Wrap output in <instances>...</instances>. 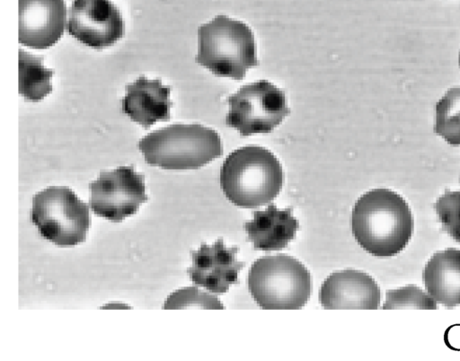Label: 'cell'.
Segmentation results:
<instances>
[{"mask_svg": "<svg viewBox=\"0 0 460 361\" xmlns=\"http://www.w3.org/2000/svg\"><path fill=\"white\" fill-rule=\"evenodd\" d=\"M413 217L405 199L388 189H374L355 203L352 233L358 243L376 257L401 252L413 233Z\"/></svg>", "mask_w": 460, "mask_h": 361, "instance_id": "cell-1", "label": "cell"}, {"mask_svg": "<svg viewBox=\"0 0 460 361\" xmlns=\"http://www.w3.org/2000/svg\"><path fill=\"white\" fill-rule=\"evenodd\" d=\"M220 186L235 206L254 208L272 201L283 185V170L277 157L261 146L232 152L220 169Z\"/></svg>", "mask_w": 460, "mask_h": 361, "instance_id": "cell-2", "label": "cell"}, {"mask_svg": "<svg viewBox=\"0 0 460 361\" xmlns=\"http://www.w3.org/2000/svg\"><path fill=\"white\" fill-rule=\"evenodd\" d=\"M145 161L164 170H195L223 154L217 132L200 124H172L138 142Z\"/></svg>", "mask_w": 460, "mask_h": 361, "instance_id": "cell-3", "label": "cell"}, {"mask_svg": "<svg viewBox=\"0 0 460 361\" xmlns=\"http://www.w3.org/2000/svg\"><path fill=\"white\" fill-rule=\"evenodd\" d=\"M198 37L195 61L217 76L241 80L259 65L254 35L243 22L217 15L199 26Z\"/></svg>", "mask_w": 460, "mask_h": 361, "instance_id": "cell-4", "label": "cell"}, {"mask_svg": "<svg viewBox=\"0 0 460 361\" xmlns=\"http://www.w3.org/2000/svg\"><path fill=\"white\" fill-rule=\"evenodd\" d=\"M249 291L263 309H299L311 294V276L294 257L263 256L252 263L248 277Z\"/></svg>", "mask_w": 460, "mask_h": 361, "instance_id": "cell-5", "label": "cell"}, {"mask_svg": "<svg viewBox=\"0 0 460 361\" xmlns=\"http://www.w3.org/2000/svg\"><path fill=\"white\" fill-rule=\"evenodd\" d=\"M31 220L43 238L61 247L84 242L91 225L88 205L65 186L37 192L32 198Z\"/></svg>", "mask_w": 460, "mask_h": 361, "instance_id": "cell-6", "label": "cell"}, {"mask_svg": "<svg viewBox=\"0 0 460 361\" xmlns=\"http://www.w3.org/2000/svg\"><path fill=\"white\" fill-rule=\"evenodd\" d=\"M227 101L226 123L242 136L270 133L290 113L284 92L267 80L242 86Z\"/></svg>", "mask_w": 460, "mask_h": 361, "instance_id": "cell-7", "label": "cell"}, {"mask_svg": "<svg viewBox=\"0 0 460 361\" xmlns=\"http://www.w3.org/2000/svg\"><path fill=\"white\" fill-rule=\"evenodd\" d=\"M89 190L93 212L115 223L136 214L148 199L145 177L137 173L133 165L102 171L98 179L89 183Z\"/></svg>", "mask_w": 460, "mask_h": 361, "instance_id": "cell-8", "label": "cell"}, {"mask_svg": "<svg viewBox=\"0 0 460 361\" xmlns=\"http://www.w3.org/2000/svg\"><path fill=\"white\" fill-rule=\"evenodd\" d=\"M66 29L83 44L102 49L124 36L125 22L111 0H74Z\"/></svg>", "mask_w": 460, "mask_h": 361, "instance_id": "cell-9", "label": "cell"}, {"mask_svg": "<svg viewBox=\"0 0 460 361\" xmlns=\"http://www.w3.org/2000/svg\"><path fill=\"white\" fill-rule=\"evenodd\" d=\"M238 247H226L223 238L213 244L201 243L197 251H191L192 264L187 269L190 280L208 291L221 295L231 285L238 282V273L244 262L237 260Z\"/></svg>", "mask_w": 460, "mask_h": 361, "instance_id": "cell-10", "label": "cell"}, {"mask_svg": "<svg viewBox=\"0 0 460 361\" xmlns=\"http://www.w3.org/2000/svg\"><path fill=\"white\" fill-rule=\"evenodd\" d=\"M66 18L64 0H19V42L44 49L63 35Z\"/></svg>", "mask_w": 460, "mask_h": 361, "instance_id": "cell-11", "label": "cell"}, {"mask_svg": "<svg viewBox=\"0 0 460 361\" xmlns=\"http://www.w3.org/2000/svg\"><path fill=\"white\" fill-rule=\"evenodd\" d=\"M319 300L325 309H377L381 292L376 282L367 273L343 269L333 272L323 281Z\"/></svg>", "mask_w": 460, "mask_h": 361, "instance_id": "cell-12", "label": "cell"}, {"mask_svg": "<svg viewBox=\"0 0 460 361\" xmlns=\"http://www.w3.org/2000/svg\"><path fill=\"white\" fill-rule=\"evenodd\" d=\"M171 88L162 84L160 79L139 76L126 85L122 110L133 121L148 129L159 120L170 119Z\"/></svg>", "mask_w": 460, "mask_h": 361, "instance_id": "cell-13", "label": "cell"}, {"mask_svg": "<svg viewBox=\"0 0 460 361\" xmlns=\"http://www.w3.org/2000/svg\"><path fill=\"white\" fill-rule=\"evenodd\" d=\"M298 226L292 207L279 209L270 204L265 210L255 211L253 219L246 221L243 229L254 250L272 251L286 248L295 238Z\"/></svg>", "mask_w": 460, "mask_h": 361, "instance_id": "cell-14", "label": "cell"}, {"mask_svg": "<svg viewBox=\"0 0 460 361\" xmlns=\"http://www.w3.org/2000/svg\"><path fill=\"white\" fill-rule=\"evenodd\" d=\"M423 283L429 295L448 308L460 304V250L438 251L427 262Z\"/></svg>", "mask_w": 460, "mask_h": 361, "instance_id": "cell-15", "label": "cell"}, {"mask_svg": "<svg viewBox=\"0 0 460 361\" xmlns=\"http://www.w3.org/2000/svg\"><path fill=\"white\" fill-rule=\"evenodd\" d=\"M54 72L43 66V57L19 49V92L26 101H40L52 92Z\"/></svg>", "mask_w": 460, "mask_h": 361, "instance_id": "cell-16", "label": "cell"}, {"mask_svg": "<svg viewBox=\"0 0 460 361\" xmlns=\"http://www.w3.org/2000/svg\"><path fill=\"white\" fill-rule=\"evenodd\" d=\"M434 132L449 145H460V87L450 88L437 102Z\"/></svg>", "mask_w": 460, "mask_h": 361, "instance_id": "cell-17", "label": "cell"}, {"mask_svg": "<svg viewBox=\"0 0 460 361\" xmlns=\"http://www.w3.org/2000/svg\"><path fill=\"white\" fill-rule=\"evenodd\" d=\"M434 208L442 230L460 242V191L446 190L435 202Z\"/></svg>", "mask_w": 460, "mask_h": 361, "instance_id": "cell-18", "label": "cell"}, {"mask_svg": "<svg viewBox=\"0 0 460 361\" xmlns=\"http://www.w3.org/2000/svg\"><path fill=\"white\" fill-rule=\"evenodd\" d=\"M409 307L437 309V302L429 295L413 285L388 290L386 292L383 309Z\"/></svg>", "mask_w": 460, "mask_h": 361, "instance_id": "cell-19", "label": "cell"}, {"mask_svg": "<svg viewBox=\"0 0 460 361\" xmlns=\"http://www.w3.org/2000/svg\"><path fill=\"white\" fill-rule=\"evenodd\" d=\"M196 306L208 309H224L221 302L212 295L197 287H184L171 294L163 308H184Z\"/></svg>", "mask_w": 460, "mask_h": 361, "instance_id": "cell-20", "label": "cell"}, {"mask_svg": "<svg viewBox=\"0 0 460 361\" xmlns=\"http://www.w3.org/2000/svg\"><path fill=\"white\" fill-rule=\"evenodd\" d=\"M459 65H460V54H459Z\"/></svg>", "mask_w": 460, "mask_h": 361, "instance_id": "cell-21", "label": "cell"}]
</instances>
